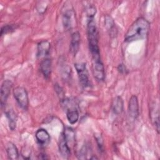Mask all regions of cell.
I'll list each match as a JSON object with an SVG mask.
<instances>
[{"mask_svg": "<svg viewBox=\"0 0 160 160\" xmlns=\"http://www.w3.org/2000/svg\"><path fill=\"white\" fill-rule=\"evenodd\" d=\"M87 153V149L86 147H82L81 148V149L79 151V153L78 154V158L79 159H84L86 158V155Z\"/></svg>", "mask_w": 160, "mask_h": 160, "instance_id": "obj_25", "label": "cell"}, {"mask_svg": "<svg viewBox=\"0 0 160 160\" xmlns=\"http://www.w3.org/2000/svg\"><path fill=\"white\" fill-rule=\"evenodd\" d=\"M94 137H95V139L96 140L99 149L100 151H103V141H102L101 136L100 134H96L94 136Z\"/></svg>", "mask_w": 160, "mask_h": 160, "instance_id": "obj_24", "label": "cell"}, {"mask_svg": "<svg viewBox=\"0 0 160 160\" xmlns=\"http://www.w3.org/2000/svg\"><path fill=\"white\" fill-rule=\"evenodd\" d=\"M75 68L78 74L79 80L81 85L83 88H87L89 86V73L86 68V63L78 62L74 64Z\"/></svg>", "mask_w": 160, "mask_h": 160, "instance_id": "obj_5", "label": "cell"}, {"mask_svg": "<svg viewBox=\"0 0 160 160\" xmlns=\"http://www.w3.org/2000/svg\"><path fill=\"white\" fill-rule=\"evenodd\" d=\"M66 137V139L67 140V142L68 143V145L70 147V144H72V143L74 141L75 139V133L73 129L71 128L66 127L65 130L63 131Z\"/></svg>", "mask_w": 160, "mask_h": 160, "instance_id": "obj_20", "label": "cell"}, {"mask_svg": "<svg viewBox=\"0 0 160 160\" xmlns=\"http://www.w3.org/2000/svg\"><path fill=\"white\" fill-rule=\"evenodd\" d=\"M86 12H87V15H88V17L89 19L94 18V16L96 12V7L92 5H90V6H88L86 8Z\"/></svg>", "mask_w": 160, "mask_h": 160, "instance_id": "obj_22", "label": "cell"}, {"mask_svg": "<svg viewBox=\"0 0 160 160\" xmlns=\"http://www.w3.org/2000/svg\"><path fill=\"white\" fill-rule=\"evenodd\" d=\"M150 29V23L142 17L138 18L132 22L124 36L126 42H132L146 38Z\"/></svg>", "mask_w": 160, "mask_h": 160, "instance_id": "obj_1", "label": "cell"}, {"mask_svg": "<svg viewBox=\"0 0 160 160\" xmlns=\"http://www.w3.org/2000/svg\"><path fill=\"white\" fill-rule=\"evenodd\" d=\"M150 118L151 119V121L154 126H155L158 132L159 133V110L158 108L156 107L155 103H154L151 108L150 111Z\"/></svg>", "mask_w": 160, "mask_h": 160, "instance_id": "obj_15", "label": "cell"}, {"mask_svg": "<svg viewBox=\"0 0 160 160\" xmlns=\"http://www.w3.org/2000/svg\"><path fill=\"white\" fill-rule=\"evenodd\" d=\"M35 136L38 142L41 146H46L48 144L51 139L49 132L43 128H41L37 130L35 134Z\"/></svg>", "mask_w": 160, "mask_h": 160, "instance_id": "obj_10", "label": "cell"}, {"mask_svg": "<svg viewBox=\"0 0 160 160\" xmlns=\"http://www.w3.org/2000/svg\"><path fill=\"white\" fill-rule=\"evenodd\" d=\"M51 60L49 58H45L40 63V71L44 77L48 79L51 72Z\"/></svg>", "mask_w": 160, "mask_h": 160, "instance_id": "obj_14", "label": "cell"}, {"mask_svg": "<svg viewBox=\"0 0 160 160\" xmlns=\"http://www.w3.org/2000/svg\"><path fill=\"white\" fill-rule=\"evenodd\" d=\"M6 152L8 158L10 159H17L19 158V152L16 146L11 142H9L6 146Z\"/></svg>", "mask_w": 160, "mask_h": 160, "instance_id": "obj_17", "label": "cell"}, {"mask_svg": "<svg viewBox=\"0 0 160 160\" xmlns=\"http://www.w3.org/2000/svg\"><path fill=\"white\" fill-rule=\"evenodd\" d=\"M12 87V82L9 80H4L1 84L0 89V101L2 108L6 104Z\"/></svg>", "mask_w": 160, "mask_h": 160, "instance_id": "obj_7", "label": "cell"}, {"mask_svg": "<svg viewBox=\"0 0 160 160\" xmlns=\"http://www.w3.org/2000/svg\"><path fill=\"white\" fill-rule=\"evenodd\" d=\"M58 148L59 152L61 154L62 157L65 159H68L71 155V150L70 147L68 145V143L66 139L64 132H61L59 136Z\"/></svg>", "mask_w": 160, "mask_h": 160, "instance_id": "obj_9", "label": "cell"}, {"mask_svg": "<svg viewBox=\"0 0 160 160\" xmlns=\"http://www.w3.org/2000/svg\"><path fill=\"white\" fill-rule=\"evenodd\" d=\"M111 108L114 114L116 115H119L122 112L124 108V102L121 97L116 96L112 99L111 103Z\"/></svg>", "mask_w": 160, "mask_h": 160, "instance_id": "obj_13", "label": "cell"}, {"mask_svg": "<svg viewBox=\"0 0 160 160\" xmlns=\"http://www.w3.org/2000/svg\"><path fill=\"white\" fill-rule=\"evenodd\" d=\"M51 48L50 42L47 40L41 41L38 44L37 47V56L38 57H45L49 54Z\"/></svg>", "mask_w": 160, "mask_h": 160, "instance_id": "obj_12", "label": "cell"}, {"mask_svg": "<svg viewBox=\"0 0 160 160\" xmlns=\"http://www.w3.org/2000/svg\"><path fill=\"white\" fill-rule=\"evenodd\" d=\"M92 73L98 81H101L104 79V68L101 59L92 60Z\"/></svg>", "mask_w": 160, "mask_h": 160, "instance_id": "obj_8", "label": "cell"}, {"mask_svg": "<svg viewBox=\"0 0 160 160\" xmlns=\"http://www.w3.org/2000/svg\"><path fill=\"white\" fill-rule=\"evenodd\" d=\"M80 42V34L78 31L74 32L71 35L70 42V51L73 55H76L78 52Z\"/></svg>", "mask_w": 160, "mask_h": 160, "instance_id": "obj_11", "label": "cell"}, {"mask_svg": "<svg viewBox=\"0 0 160 160\" xmlns=\"http://www.w3.org/2000/svg\"><path fill=\"white\" fill-rule=\"evenodd\" d=\"M87 33L89 48L91 56L100 54L98 46V32L94 18L89 19L87 25Z\"/></svg>", "mask_w": 160, "mask_h": 160, "instance_id": "obj_2", "label": "cell"}, {"mask_svg": "<svg viewBox=\"0 0 160 160\" xmlns=\"http://www.w3.org/2000/svg\"><path fill=\"white\" fill-rule=\"evenodd\" d=\"M62 10L63 26L66 29H71L75 20V12L74 9L70 3L67 4V2H66L63 6Z\"/></svg>", "mask_w": 160, "mask_h": 160, "instance_id": "obj_3", "label": "cell"}, {"mask_svg": "<svg viewBox=\"0 0 160 160\" xmlns=\"http://www.w3.org/2000/svg\"><path fill=\"white\" fill-rule=\"evenodd\" d=\"M12 92L19 106L22 109L26 110L29 105V98L26 89L23 87L18 86L13 89Z\"/></svg>", "mask_w": 160, "mask_h": 160, "instance_id": "obj_4", "label": "cell"}, {"mask_svg": "<svg viewBox=\"0 0 160 160\" xmlns=\"http://www.w3.org/2000/svg\"><path fill=\"white\" fill-rule=\"evenodd\" d=\"M105 26L108 30L109 31L111 35H116L117 34V29L115 26V23L109 16H106L105 17Z\"/></svg>", "mask_w": 160, "mask_h": 160, "instance_id": "obj_18", "label": "cell"}, {"mask_svg": "<svg viewBox=\"0 0 160 160\" xmlns=\"http://www.w3.org/2000/svg\"><path fill=\"white\" fill-rule=\"evenodd\" d=\"M6 116L8 119V124L9 129L14 131L16 128L17 124V115L12 109H8L5 111Z\"/></svg>", "mask_w": 160, "mask_h": 160, "instance_id": "obj_16", "label": "cell"}, {"mask_svg": "<svg viewBox=\"0 0 160 160\" xmlns=\"http://www.w3.org/2000/svg\"><path fill=\"white\" fill-rule=\"evenodd\" d=\"M16 28L12 24H7L2 27L1 30V36H2L3 34H5L8 32H9L12 31H13Z\"/></svg>", "mask_w": 160, "mask_h": 160, "instance_id": "obj_23", "label": "cell"}, {"mask_svg": "<svg viewBox=\"0 0 160 160\" xmlns=\"http://www.w3.org/2000/svg\"><path fill=\"white\" fill-rule=\"evenodd\" d=\"M118 71L121 72V73H124L126 71V67L123 64H119L118 67Z\"/></svg>", "mask_w": 160, "mask_h": 160, "instance_id": "obj_26", "label": "cell"}, {"mask_svg": "<svg viewBox=\"0 0 160 160\" xmlns=\"http://www.w3.org/2000/svg\"><path fill=\"white\" fill-rule=\"evenodd\" d=\"M54 89L58 96L59 97V99H61V102H63L65 99V97H64V92L61 86H59L58 84H56L54 86Z\"/></svg>", "mask_w": 160, "mask_h": 160, "instance_id": "obj_21", "label": "cell"}, {"mask_svg": "<svg viewBox=\"0 0 160 160\" xmlns=\"http://www.w3.org/2000/svg\"><path fill=\"white\" fill-rule=\"evenodd\" d=\"M66 117L69 122L71 124L76 123L79 119V112L76 109H68L66 112Z\"/></svg>", "mask_w": 160, "mask_h": 160, "instance_id": "obj_19", "label": "cell"}, {"mask_svg": "<svg viewBox=\"0 0 160 160\" xmlns=\"http://www.w3.org/2000/svg\"><path fill=\"white\" fill-rule=\"evenodd\" d=\"M128 113L129 118L131 120H136L139 114V103L138 99L136 96L132 95L129 101L128 107Z\"/></svg>", "mask_w": 160, "mask_h": 160, "instance_id": "obj_6", "label": "cell"}]
</instances>
